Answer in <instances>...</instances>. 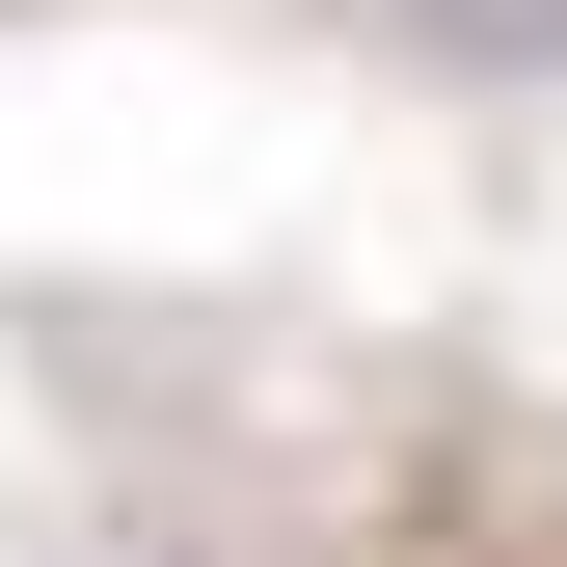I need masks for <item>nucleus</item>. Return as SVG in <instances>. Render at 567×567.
<instances>
[{
    "instance_id": "obj_1",
    "label": "nucleus",
    "mask_w": 567,
    "mask_h": 567,
    "mask_svg": "<svg viewBox=\"0 0 567 567\" xmlns=\"http://www.w3.org/2000/svg\"><path fill=\"white\" fill-rule=\"evenodd\" d=\"M405 54H460V82H567V0H405Z\"/></svg>"
}]
</instances>
